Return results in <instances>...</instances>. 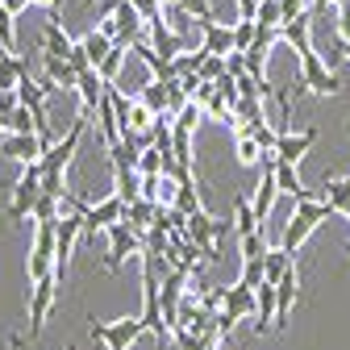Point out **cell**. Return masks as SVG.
<instances>
[{
    "mask_svg": "<svg viewBox=\"0 0 350 350\" xmlns=\"http://www.w3.org/2000/svg\"><path fill=\"white\" fill-rule=\"evenodd\" d=\"M292 88H296V96H300V92L338 96L346 83H342V79L329 71V63H325V55H321L317 46H304V51H300V71L292 75Z\"/></svg>",
    "mask_w": 350,
    "mask_h": 350,
    "instance_id": "obj_1",
    "label": "cell"
},
{
    "mask_svg": "<svg viewBox=\"0 0 350 350\" xmlns=\"http://www.w3.org/2000/svg\"><path fill=\"white\" fill-rule=\"evenodd\" d=\"M59 267V221H33V242L25 254V275L33 280H46Z\"/></svg>",
    "mask_w": 350,
    "mask_h": 350,
    "instance_id": "obj_2",
    "label": "cell"
},
{
    "mask_svg": "<svg viewBox=\"0 0 350 350\" xmlns=\"http://www.w3.org/2000/svg\"><path fill=\"white\" fill-rule=\"evenodd\" d=\"M329 217V204L321 200V196H304V200H296V208H292V217L284 221V234H280V246H288V250H300L304 242L313 238V230Z\"/></svg>",
    "mask_w": 350,
    "mask_h": 350,
    "instance_id": "obj_3",
    "label": "cell"
},
{
    "mask_svg": "<svg viewBox=\"0 0 350 350\" xmlns=\"http://www.w3.org/2000/svg\"><path fill=\"white\" fill-rule=\"evenodd\" d=\"M38 196H42V163L33 159V163L21 167V180L13 184V200H9L5 217H9V221H25V217H33Z\"/></svg>",
    "mask_w": 350,
    "mask_h": 350,
    "instance_id": "obj_4",
    "label": "cell"
},
{
    "mask_svg": "<svg viewBox=\"0 0 350 350\" xmlns=\"http://www.w3.org/2000/svg\"><path fill=\"white\" fill-rule=\"evenodd\" d=\"M142 334H146V321L142 317H121V321H96L92 317V338L105 350H129Z\"/></svg>",
    "mask_w": 350,
    "mask_h": 350,
    "instance_id": "obj_5",
    "label": "cell"
},
{
    "mask_svg": "<svg viewBox=\"0 0 350 350\" xmlns=\"http://www.w3.org/2000/svg\"><path fill=\"white\" fill-rule=\"evenodd\" d=\"M59 280H63V275L55 271V275H46V280H33V284H29V338H38L42 325H46L55 300H59Z\"/></svg>",
    "mask_w": 350,
    "mask_h": 350,
    "instance_id": "obj_6",
    "label": "cell"
},
{
    "mask_svg": "<svg viewBox=\"0 0 350 350\" xmlns=\"http://www.w3.org/2000/svg\"><path fill=\"white\" fill-rule=\"evenodd\" d=\"M105 234H109V254H105V267H109V271H117L129 254H142V250H146V234H138L134 226H125V221L109 226Z\"/></svg>",
    "mask_w": 350,
    "mask_h": 350,
    "instance_id": "obj_7",
    "label": "cell"
},
{
    "mask_svg": "<svg viewBox=\"0 0 350 350\" xmlns=\"http://www.w3.org/2000/svg\"><path fill=\"white\" fill-rule=\"evenodd\" d=\"M113 21H117V42L121 46H138L146 38V29H150V21L138 13L134 0H113Z\"/></svg>",
    "mask_w": 350,
    "mask_h": 350,
    "instance_id": "obj_8",
    "label": "cell"
},
{
    "mask_svg": "<svg viewBox=\"0 0 350 350\" xmlns=\"http://www.w3.org/2000/svg\"><path fill=\"white\" fill-rule=\"evenodd\" d=\"M313 142H317V125H309V129H280V138H275V159L300 167V159L313 150Z\"/></svg>",
    "mask_w": 350,
    "mask_h": 350,
    "instance_id": "obj_9",
    "label": "cell"
},
{
    "mask_svg": "<svg viewBox=\"0 0 350 350\" xmlns=\"http://www.w3.org/2000/svg\"><path fill=\"white\" fill-rule=\"evenodd\" d=\"M196 29H200V51H208V55H230L234 51V21L226 25L217 17H200Z\"/></svg>",
    "mask_w": 350,
    "mask_h": 350,
    "instance_id": "obj_10",
    "label": "cell"
},
{
    "mask_svg": "<svg viewBox=\"0 0 350 350\" xmlns=\"http://www.w3.org/2000/svg\"><path fill=\"white\" fill-rule=\"evenodd\" d=\"M42 138L38 134H21V129H5V138H0V159H17V163H33L42 159Z\"/></svg>",
    "mask_w": 350,
    "mask_h": 350,
    "instance_id": "obj_11",
    "label": "cell"
},
{
    "mask_svg": "<svg viewBox=\"0 0 350 350\" xmlns=\"http://www.w3.org/2000/svg\"><path fill=\"white\" fill-rule=\"evenodd\" d=\"M296 292H300V271L288 267V271L280 275V284H275V300H280L275 329H288V317H292V309H296Z\"/></svg>",
    "mask_w": 350,
    "mask_h": 350,
    "instance_id": "obj_12",
    "label": "cell"
},
{
    "mask_svg": "<svg viewBox=\"0 0 350 350\" xmlns=\"http://www.w3.org/2000/svg\"><path fill=\"white\" fill-rule=\"evenodd\" d=\"M75 92H79V109L96 113V105H100V100H105V92H109V83H105V79H100V71L92 67V71H79Z\"/></svg>",
    "mask_w": 350,
    "mask_h": 350,
    "instance_id": "obj_13",
    "label": "cell"
},
{
    "mask_svg": "<svg viewBox=\"0 0 350 350\" xmlns=\"http://www.w3.org/2000/svg\"><path fill=\"white\" fill-rule=\"evenodd\" d=\"M42 71H46V79L59 88V92H75L79 71H75L67 59H59V55H42Z\"/></svg>",
    "mask_w": 350,
    "mask_h": 350,
    "instance_id": "obj_14",
    "label": "cell"
},
{
    "mask_svg": "<svg viewBox=\"0 0 350 350\" xmlns=\"http://www.w3.org/2000/svg\"><path fill=\"white\" fill-rule=\"evenodd\" d=\"M280 38L292 42L296 55H300L304 46H313V13H296V17H288V21L280 25Z\"/></svg>",
    "mask_w": 350,
    "mask_h": 350,
    "instance_id": "obj_15",
    "label": "cell"
},
{
    "mask_svg": "<svg viewBox=\"0 0 350 350\" xmlns=\"http://www.w3.org/2000/svg\"><path fill=\"white\" fill-rule=\"evenodd\" d=\"M71 46H75V38H67V29L59 25V13H51L46 29H42V55H59V59H67Z\"/></svg>",
    "mask_w": 350,
    "mask_h": 350,
    "instance_id": "obj_16",
    "label": "cell"
},
{
    "mask_svg": "<svg viewBox=\"0 0 350 350\" xmlns=\"http://www.w3.org/2000/svg\"><path fill=\"white\" fill-rule=\"evenodd\" d=\"M154 217H159V204L146 200V196H138V200L125 204V226H134L138 234H150L154 230Z\"/></svg>",
    "mask_w": 350,
    "mask_h": 350,
    "instance_id": "obj_17",
    "label": "cell"
},
{
    "mask_svg": "<svg viewBox=\"0 0 350 350\" xmlns=\"http://www.w3.org/2000/svg\"><path fill=\"white\" fill-rule=\"evenodd\" d=\"M138 100H142L146 109H154V113H167V100H171V79L150 75V79L138 88Z\"/></svg>",
    "mask_w": 350,
    "mask_h": 350,
    "instance_id": "obj_18",
    "label": "cell"
},
{
    "mask_svg": "<svg viewBox=\"0 0 350 350\" xmlns=\"http://www.w3.org/2000/svg\"><path fill=\"white\" fill-rule=\"evenodd\" d=\"M317 196L329 204V213L350 217V175H346V180H329V175H325V188H321Z\"/></svg>",
    "mask_w": 350,
    "mask_h": 350,
    "instance_id": "obj_19",
    "label": "cell"
},
{
    "mask_svg": "<svg viewBox=\"0 0 350 350\" xmlns=\"http://www.w3.org/2000/svg\"><path fill=\"white\" fill-rule=\"evenodd\" d=\"M262 267H267V284H280V275L288 267H296V250L288 246H267V254H262Z\"/></svg>",
    "mask_w": 350,
    "mask_h": 350,
    "instance_id": "obj_20",
    "label": "cell"
},
{
    "mask_svg": "<svg viewBox=\"0 0 350 350\" xmlns=\"http://www.w3.org/2000/svg\"><path fill=\"white\" fill-rule=\"evenodd\" d=\"M275 180H280V192H288V196H296V200H304V196H317L313 188H304V184H300V171H296V163H280V159H275Z\"/></svg>",
    "mask_w": 350,
    "mask_h": 350,
    "instance_id": "obj_21",
    "label": "cell"
},
{
    "mask_svg": "<svg viewBox=\"0 0 350 350\" xmlns=\"http://www.w3.org/2000/svg\"><path fill=\"white\" fill-rule=\"evenodd\" d=\"M254 230H262L258 213H254V200H246V196H234V234L242 238V234H254Z\"/></svg>",
    "mask_w": 350,
    "mask_h": 350,
    "instance_id": "obj_22",
    "label": "cell"
},
{
    "mask_svg": "<svg viewBox=\"0 0 350 350\" xmlns=\"http://www.w3.org/2000/svg\"><path fill=\"white\" fill-rule=\"evenodd\" d=\"M234 154H238L242 167H254V163H262V154H267V150H262V146L246 134V129H234Z\"/></svg>",
    "mask_w": 350,
    "mask_h": 350,
    "instance_id": "obj_23",
    "label": "cell"
},
{
    "mask_svg": "<svg viewBox=\"0 0 350 350\" xmlns=\"http://www.w3.org/2000/svg\"><path fill=\"white\" fill-rule=\"evenodd\" d=\"M79 42H83V51H88V59H92V67H100V59H105V55H109V51L117 46V42H113V38H109L105 29H88V33H83Z\"/></svg>",
    "mask_w": 350,
    "mask_h": 350,
    "instance_id": "obj_24",
    "label": "cell"
},
{
    "mask_svg": "<svg viewBox=\"0 0 350 350\" xmlns=\"http://www.w3.org/2000/svg\"><path fill=\"white\" fill-rule=\"evenodd\" d=\"M25 71H29L25 59H17L13 51H0V88H17Z\"/></svg>",
    "mask_w": 350,
    "mask_h": 350,
    "instance_id": "obj_25",
    "label": "cell"
},
{
    "mask_svg": "<svg viewBox=\"0 0 350 350\" xmlns=\"http://www.w3.org/2000/svg\"><path fill=\"white\" fill-rule=\"evenodd\" d=\"M125 51H129V46H121V42H117V46H113V51L100 59V67H96V71H100V79H105V83H117V79H121V71H125V59H129Z\"/></svg>",
    "mask_w": 350,
    "mask_h": 350,
    "instance_id": "obj_26",
    "label": "cell"
},
{
    "mask_svg": "<svg viewBox=\"0 0 350 350\" xmlns=\"http://www.w3.org/2000/svg\"><path fill=\"white\" fill-rule=\"evenodd\" d=\"M0 51L17 55V13L13 9H0Z\"/></svg>",
    "mask_w": 350,
    "mask_h": 350,
    "instance_id": "obj_27",
    "label": "cell"
},
{
    "mask_svg": "<svg viewBox=\"0 0 350 350\" xmlns=\"http://www.w3.org/2000/svg\"><path fill=\"white\" fill-rule=\"evenodd\" d=\"M254 21L258 25H284L288 21V13H284V0H262V5H258V13H254Z\"/></svg>",
    "mask_w": 350,
    "mask_h": 350,
    "instance_id": "obj_28",
    "label": "cell"
},
{
    "mask_svg": "<svg viewBox=\"0 0 350 350\" xmlns=\"http://www.w3.org/2000/svg\"><path fill=\"white\" fill-rule=\"evenodd\" d=\"M242 129H246V134H250L262 150H275V138H280V134L267 125V117H258V121H250V125H242Z\"/></svg>",
    "mask_w": 350,
    "mask_h": 350,
    "instance_id": "obj_29",
    "label": "cell"
},
{
    "mask_svg": "<svg viewBox=\"0 0 350 350\" xmlns=\"http://www.w3.org/2000/svg\"><path fill=\"white\" fill-rule=\"evenodd\" d=\"M221 75H230V59H226V55H208V51H204V63H200V79L217 83Z\"/></svg>",
    "mask_w": 350,
    "mask_h": 350,
    "instance_id": "obj_30",
    "label": "cell"
},
{
    "mask_svg": "<svg viewBox=\"0 0 350 350\" xmlns=\"http://www.w3.org/2000/svg\"><path fill=\"white\" fill-rule=\"evenodd\" d=\"M254 33H258V21H250V17H238L234 21V51H250V42H254Z\"/></svg>",
    "mask_w": 350,
    "mask_h": 350,
    "instance_id": "obj_31",
    "label": "cell"
},
{
    "mask_svg": "<svg viewBox=\"0 0 350 350\" xmlns=\"http://www.w3.org/2000/svg\"><path fill=\"white\" fill-rule=\"evenodd\" d=\"M262 280H267V267H262V258H242V275H238V284L258 288Z\"/></svg>",
    "mask_w": 350,
    "mask_h": 350,
    "instance_id": "obj_32",
    "label": "cell"
},
{
    "mask_svg": "<svg viewBox=\"0 0 350 350\" xmlns=\"http://www.w3.org/2000/svg\"><path fill=\"white\" fill-rule=\"evenodd\" d=\"M238 242H242V258H262V254H267V238H262V230L242 234Z\"/></svg>",
    "mask_w": 350,
    "mask_h": 350,
    "instance_id": "obj_33",
    "label": "cell"
},
{
    "mask_svg": "<svg viewBox=\"0 0 350 350\" xmlns=\"http://www.w3.org/2000/svg\"><path fill=\"white\" fill-rule=\"evenodd\" d=\"M175 5H184L192 17H217L213 13V0H175Z\"/></svg>",
    "mask_w": 350,
    "mask_h": 350,
    "instance_id": "obj_34",
    "label": "cell"
},
{
    "mask_svg": "<svg viewBox=\"0 0 350 350\" xmlns=\"http://www.w3.org/2000/svg\"><path fill=\"white\" fill-rule=\"evenodd\" d=\"M338 42H350V0L338 5Z\"/></svg>",
    "mask_w": 350,
    "mask_h": 350,
    "instance_id": "obj_35",
    "label": "cell"
},
{
    "mask_svg": "<svg viewBox=\"0 0 350 350\" xmlns=\"http://www.w3.org/2000/svg\"><path fill=\"white\" fill-rule=\"evenodd\" d=\"M284 13L296 17V13H309V0H284Z\"/></svg>",
    "mask_w": 350,
    "mask_h": 350,
    "instance_id": "obj_36",
    "label": "cell"
},
{
    "mask_svg": "<svg viewBox=\"0 0 350 350\" xmlns=\"http://www.w3.org/2000/svg\"><path fill=\"white\" fill-rule=\"evenodd\" d=\"M254 13H258V0H238V17H250L254 21Z\"/></svg>",
    "mask_w": 350,
    "mask_h": 350,
    "instance_id": "obj_37",
    "label": "cell"
},
{
    "mask_svg": "<svg viewBox=\"0 0 350 350\" xmlns=\"http://www.w3.org/2000/svg\"><path fill=\"white\" fill-rule=\"evenodd\" d=\"M217 346H221V334H213V338H208V342H204L200 350H217Z\"/></svg>",
    "mask_w": 350,
    "mask_h": 350,
    "instance_id": "obj_38",
    "label": "cell"
},
{
    "mask_svg": "<svg viewBox=\"0 0 350 350\" xmlns=\"http://www.w3.org/2000/svg\"><path fill=\"white\" fill-rule=\"evenodd\" d=\"M338 55H342V59H350V42H338ZM338 55H334V59H338Z\"/></svg>",
    "mask_w": 350,
    "mask_h": 350,
    "instance_id": "obj_39",
    "label": "cell"
},
{
    "mask_svg": "<svg viewBox=\"0 0 350 350\" xmlns=\"http://www.w3.org/2000/svg\"><path fill=\"white\" fill-rule=\"evenodd\" d=\"M9 350H21V334H13V338H9Z\"/></svg>",
    "mask_w": 350,
    "mask_h": 350,
    "instance_id": "obj_40",
    "label": "cell"
},
{
    "mask_svg": "<svg viewBox=\"0 0 350 350\" xmlns=\"http://www.w3.org/2000/svg\"><path fill=\"white\" fill-rule=\"evenodd\" d=\"M0 138H5V125H0Z\"/></svg>",
    "mask_w": 350,
    "mask_h": 350,
    "instance_id": "obj_41",
    "label": "cell"
},
{
    "mask_svg": "<svg viewBox=\"0 0 350 350\" xmlns=\"http://www.w3.org/2000/svg\"><path fill=\"white\" fill-rule=\"evenodd\" d=\"M83 5H92V0H83Z\"/></svg>",
    "mask_w": 350,
    "mask_h": 350,
    "instance_id": "obj_42",
    "label": "cell"
}]
</instances>
